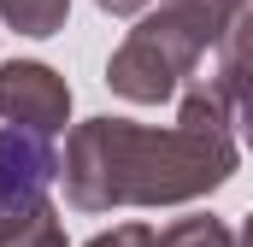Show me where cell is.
Listing matches in <instances>:
<instances>
[{
	"label": "cell",
	"instance_id": "obj_8",
	"mask_svg": "<svg viewBox=\"0 0 253 247\" xmlns=\"http://www.w3.org/2000/svg\"><path fill=\"white\" fill-rule=\"evenodd\" d=\"M153 247H236V236H230L224 218H212V212H189V218H171V224L159 230V242H153Z\"/></svg>",
	"mask_w": 253,
	"mask_h": 247
},
{
	"label": "cell",
	"instance_id": "obj_3",
	"mask_svg": "<svg viewBox=\"0 0 253 247\" xmlns=\"http://www.w3.org/2000/svg\"><path fill=\"white\" fill-rule=\"evenodd\" d=\"M0 118L59 135L71 124V82L42 59H6L0 65Z\"/></svg>",
	"mask_w": 253,
	"mask_h": 247
},
{
	"label": "cell",
	"instance_id": "obj_7",
	"mask_svg": "<svg viewBox=\"0 0 253 247\" xmlns=\"http://www.w3.org/2000/svg\"><path fill=\"white\" fill-rule=\"evenodd\" d=\"M212 77H218V88H224V100H230L236 141L253 153V71H242V65H230V59H218V53H212Z\"/></svg>",
	"mask_w": 253,
	"mask_h": 247
},
{
	"label": "cell",
	"instance_id": "obj_5",
	"mask_svg": "<svg viewBox=\"0 0 253 247\" xmlns=\"http://www.w3.org/2000/svg\"><path fill=\"white\" fill-rule=\"evenodd\" d=\"M0 247H65V218L59 206L42 200H6L0 194Z\"/></svg>",
	"mask_w": 253,
	"mask_h": 247
},
{
	"label": "cell",
	"instance_id": "obj_6",
	"mask_svg": "<svg viewBox=\"0 0 253 247\" xmlns=\"http://www.w3.org/2000/svg\"><path fill=\"white\" fill-rule=\"evenodd\" d=\"M65 18H71V0H0V24L30 36V41H47L59 36Z\"/></svg>",
	"mask_w": 253,
	"mask_h": 247
},
{
	"label": "cell",
	"instance_id": "obj_9",
	"mask_svg": "<svg viewBox=\"0 0 253 247\" xmlns=\"http://www.w3.org/2000/svg\"><path fill=\"white\" fill-rule=\"evenodd\" d=\"M218 59H230V65H242V71H253V12H242V18L224 30Z\"/></svg>",
	"mask_w": 253,
	"mask_h": 247
},
{
	"label": "cell",
	"instance_id": "obj_11",
	"mask_svg": "<svg viewBox=\"0 0 253 247\" xmlns=\"http://www.w3.org/2000/svg\"><path fill=\"white\" fill-rule=\"evenodd\" d=\"M159 236L147 230V224H112V230H100V236H88L83 247H153Z\"/></svg>",
	"mask_w": 253,
	"mask_h": 247
},
{
	"label": "cell",
	"instance_id": "obj_4",
	"mask_svg": "<svg viewBox=\"0 0 253 247\" xmlns=\"http://www.w3.org/2000/svg\"><path fill=\"white\" fill-rule=\"evenodd\" d=\"M59 183V147L47 129L6 124L0 129V194L6 200H42Z\"/></svg>",
	"mask_w": 253,
	"mask_h": 247
},
{
	"label": "cell",
	"instance_id": "obj_2",
	"mask_svg": "<svg viewBox=\"0 0 253 247\" xmlns=\"http://www.w3.org/2000/svg\"><path fill=\"white\" fill-rule=\"evenodd\" d=\"M218 41L224 36L194 6L159 0V12H147L106 59V88L129 106H159V100L183 94V82L206 65V53H218Z\"/></svg>",
	"mask_w": 253,
	"mask_h": 247
},
{
	"label": "cell",
	"instance_id": "obj_12",
	"mask_svg": "<svg viewBox=\"0 0 253 247\" xmlns=\"http://www.w3.org/2000/svg\"><path fill=\"white\" fill-rule=\"evenodd\" d=\"M94 6H100V12H112V18H141L153 0H94Z\"/></svg>",
	"mask_w": 253,
	"mask_h": 247
},
{
	"label": "cell",
	"instance_id": "obj_1",
	"mask_svg": "<svg viewBox=\"0 0 253 247\" xmlns=\"http://www.w3.org/2000/svg\"><path fill=\"white\" fill-rule=\"evenodd\" d=\"M242 141L230 124V100L218 77L194 71L177 100V124L147 129L129 118H83L71 124L59 153V183L71 212H118V206H194L236 177Z\"/></svg>",
	"mask_w": 253,
	"mask_h": 247
},
{
	"label": "cell",
	"instance_id": "obj_10",
	"mask_svg": "<svg viewBox=\"0 0 253 247\" xmlns=\"http://www.w3.org/2000/svg\"><path fill=\"white\" fill-rule=\"evenodd\" d=\"M183 6H194V12H200L212 30H218V36H224V30L242 18V12H253V0H183Z\"/></svg>",
	"mask_w": 253,
	"mask_h": 247
},
{
	"label": "cell",
	"instance_id": "obj_13",
	"mask_svg": "<svg viewBox=\"0 0 253 247\" xmlns=\"http://www.w3.org/2000/svg\"><path fill=\"white\" fill-rule=\"evenodd\" d=\"M236 247H253V212L242 218V236H236Z\"/></svg>",
	"mask_w": 253,
	"mask_h": 247
}]
</instances>
